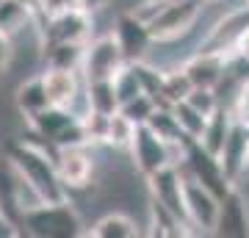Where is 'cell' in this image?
Segmentation results:
<instances>
[{
  "mask_svg": "<svg viewBox=\"0 0 249 238\" xmlns=\"http://www.w3.org/2000/svg\"><path fill=\"white\" fill-rule=\"evenodd\" d=\"M9 158L14 161L19 175L45 197V202H67L70 200V188L55 166V150L50 152V147L45 150L31 141H17L9 147Z\"/></svg>",
  "mask_w": 249,
  "mask_h": 238,
  "instance_id": "1",
  "label": "cell"
},
{
  "mask_svg": "<svg viewBox=\"0 0 249 238\" xmlns=\"http://www.w3.org/2000/svg\"><path fill=\"white\" fill-rule=\"evenodd\" d=\"M202 11L205 0H166V3L147 0L136 9V14L147 22L155 42H178L191 34Z\"/></svg>",
  "mask_w": 249,
  "mask_h": 238,
  "instance_id": "2",
  "label": "cell"
},
{
  "mask_svg": "<svg viewBox=\"0 0 249 238\" xmlns=\"http://www.w3.org/2000/svg\"><path fill=\"white\" fill-rule=\"evenodd\" d=\"M19 227L25 236L34 238H75L86 236L83 219L78 216L75 205L67 202H42L22 213Z\"/></svg>",
  "mask_w": 249,
  "mask_h": 238,
  "instance_id": "3",
  "label": "cell"
},
{
  "mask_svg": "<svg viewBox=\"0 0 249 238\" xmlns=\"http://www.w3.org/2000/svg\"><path fill=\"white\" fill-rule=\"evenodd\" d=\"M124 64H130V61L124 58V50H122V44L116 42V36L103 34L86 42L80 75H83L86 83H91V80H114L116 72L122 70Z\"/></svg>",
  "mask_w": 249,
  "mask_h": 238,
  "instance_id": "4",
  "label": "cell"
},
{
  "mask_svg": "<svg viewBox=\"0 0 249 238\" xmlns=\"http://www.w3.org/2000/svg\"><path fill=\"white\" fill-rule=\"evenodd\" d=\"M183 166H186V172L194 177V180H199L202 185H208V188L216 191L219 197H224L232 185H235L232 183V177L227 175V169L222 166L219 155L211 152L202 141H196V139H188Z\"/></svg>",
  "mask_w": 249,
  "mask_h": 238,
  "instance_id": "5",
  "label": "cell"
},
{
  "mask_svg": "<svg viewBox=\"0 0 249 238\" xmlns=\"http://www.w3.org/2000/svg\"><path fill=\"white\" fill-rule=\"evenodd\" d=\"M91 25H94V14L89 9H72L61 11L55 17H42V44H86L91 39Z\"/></svg>",
  "mask_w": 249,
  "mask_h": 238,
  "instance_id": "6",
  "label": "cell"
},
{
  "mask_svg": "<svg viewBox=\"0 0 249 238\" xmlns=\"http://www.w3.org/2000/svg\"><path fill=\"white\" fill-rule=\"evenodd\" d=\"M183 191H186V219L191 227H196V233H213L216 219H219V202L222 197L211 191L208 185H202L199 180L183 175Z\"/></svg>",
  "mask_w": 249,
  "mask_h": 238,
  "instance_id": "7",
  "label": "cell"
},
{
  "mask_svg": "<svg viewBox=\"0 0 249 238\" xmlns=\"http://www.w3.org/2000/svg\"><path fill=\"white\" fill-rule=\"evenodd\" d=\"M91 144H67L55 150V166L61 172V180L70 191L91 185L94 177V152L89 150Z\"/></svg>",
  "mask_w": 249,
  "mask_h": 238,
  "instance_id": "8",
  "label": "cell"
},
{
  "mask_svg": "<svg viewBox=\"0 0 249 238\" xmlns=\"http://www.w3.org/2000/svg\"><path fill=\"white\" fill-rule=\"evenodd\" d=\"M111 34L116 36V42L122 44L127 61H144L147 58V47L155 42L150 34V28H147V22L136 11H122L116 17V25Z\"/></svg>",
  "mask_w": 249,
  "mask_h": 238,
  "instance_id": "9",
  "label": "cell"
},
{
  "mask_svg": "<svg viewBox=\"0 0 249 238\" xmlns=\"http://www.w3.org/2000/svg\"><path fill=\"white\" fill-rule=\"evenodd\" d=\"M216 236L224 238H244L249 236V202L232 185L219 202V219H216Z\"/></svg>",
  "mask_w": 249,
  "mask_h": 238,
  "instance_id": "10",
  "label": "cell"
},
{
  "mask_svg": "<svg viewBox=\"0 0 249 238\" xmlns=\"http://www.w3.org/2000/svg\"><path fill=\"white\" fill-rule=\"evenodd\" d=\"M42 80H45V92L50 97V106H58V108H70L72 100L78 97L83 83H86L80 70H61V67H47L42 72Z\"/></svg>",
  "mask_w": 249,
  "mask_h": 238,
  "instance_id": "11",
  "label": "cell"
},
{
  "mask_svg": "<svg viewBox=\"0 0 249 238\" xmlns=\"http://www.w3.org/2000/svg\"><path fill=\"white\" fill-rule=\"evenodd\" d=\"M224 64H227V53L219 50H196L188 61H183V70L191 78L194 86H211L219 89L224 78Z\"/></svg>",
  "mask_w": 249,
  "mask_h": 238,
  "instance_id": "12",
  "label": "cell"
},
{
  "mask_svg": "<svg viewBox=\"0 0 249 238\" xmlns=\"http://www.w3.org/2000/svg\"><path fill=\"white\" fill-rule=\"evenodd\" d=\"M17 108L25 114V119L31 122L34 116H39L42 111L50 108V97L45 92V80H42V72L34 75V78L22 80L17 86Z\"/></svg>",
  "mask_w": 249,
  "mask_h": 238,
  "instance_id": "13",
  "label": "cell"
},
{
  "mask_svg": "<svg viewBox=\"0 0 249 238\" xmlns=\"http://www.w3.org/2000/svg\"><path fill=\"white\" fill-rule=\"evenodd\" d=\"M86 236H94V238H136L142 236V230L136 224V219H130L127 213L122 211H111L106 216H100L89 230Z\"/></svg>",
  "mask_w": 249,
  "mask_h": 238,
  "instance_id": "14",
  "label": "cell"
},
{
  "mask_svg": "<svg viewBox=\"0 0 249 238\" xmlns=\"http://www.w3.org/2000/svg\"><path fill=\"white\" fill-rule=\"evenodd\" d=\"M34 22V3L31 0H0V31L6 36H19Z\"/></svg>",
  "mask_w": 249,
  "mask_h": 238,
  "instance_id": "15",
  "label": "cell"
},
{
  "mask_svg": "<svg viewBox=\"0 0 249 238\" xmlns=\"http://www.w3.org/2000/svg\"><path fill=\"white\" fill-rule=\"evenodd\" d=\"M232 125H235L232 111H230V108H219V111L208 119V128H205L202 139H196V141H202L208 150L219 155L222 147H224V141H227V136L232 133Z\"/></svg>",
  "mask_w": 249,
  "mask_h": 238,
  "instance_id": "16",
  "label": "cell"
},
{
  "mask_svg": "<svg viewBox=\"0 0 249 238\" xmlns=\"http://www.w3.org/2000/svg\"><path fill=\"white\" fill-rule=\"evenodd\" d=\"M86 94H89V106L94 114L111 116L122 108L114 80H91V83H86Z\"/></svg>",
  "mask_w": 249,
  "mask_h": 238,
  "instance_id": "17",
  "label": "cell"
},
{
  "mask_svg": "<svg viewBox=\"0 0 249 238\" xmlns=\"http://www.w3.org/2000/svg\"><path fill=\"white\" fill-rule=\"evenodd\" d=\"M86 44H42V55H45L47 67H61V70H80L83 64Z\"/></svg>",
  "mask_w": 249,
  "mask_h": 238,
  "instance_id": "18",
  "label": "cell"
},
{
  "mask_svg": "<svg viewBox=\"0 0 249 238\" xmlns=\"http://www.w3.org/2000/svg\"><path fill=\"white\" fill-rule=\"evenodd\" d=\"M191 89H194V83L186 75L183 64L166 70V75H163V89H160V106H175L180 100H186L191 94Z\"/></svg>",
  "mask_w": 249,
  "mask_h": 238,
  "instance_id": "19",
  "label": "cell"
},
{
  "mask_svg": "<svg viewBox=\"0 0 249 238\" xmlns=\"http://www.w3.org/2000/svg\"><path fill=\"white\" fill-rule=\"evenodd\" d=\"M136 128H139V125H136L133 119H127L122 111L111 114V119H108V133H106V144L114 147V150H127L130 152L133 139H136Z\"/></svg>",
  "mask_w": 249,
  "mask_h": 238,
  "instance_id": "20",
  "label": "cell"
},
{
  "mask_svg": "<svg viewBox=\"0 0 249 238\" xmlns=\"http://www.w3.org/2000/svg\"><path fill=\"white\" fill-rule=\"evenodd\" d=\"M147 125L158 133L160 139H166V141L186 139V133H183V128H180V122H178V116H175V111H172V106H158L155 111H152V116L147 119Z\"/></svg>",
  "mask_w": 249,
  "mask_h": 238,
  "instance_id": "21",
  "label": "cell"
},
{
  "mask_svg": "<svg viewBox=\"0 0 249 238\" xmlns=\"http://www.w3.org/2000/svg\"><path fill=\"white\" fill-rule=\"evenodd\" d=\"M172 111H175V116H178L180 128H183V133H186L188 139H202L205 128H208V116L199 114L188 100H180V103H175L172 106Z\"/></svg>",
  "mask_w": 249,
  "mask_h": 238,
  "instance_id": "22",
  "label": "cell"
},
{
  "mask_svg": "<svg viewBox=\"0 0 249 238\" xmlns=\"http://www.w3.org/2000/svg\"><path fill=\"white\" fill-rule=\"evenodd\" d=\"M114 86H116V94H119V103H130L133 97H139V94H147L142 86V80H139V75H136V67L133 64H124L122 70L116 72L114 78Z\"/></svg>",
  "mask_w": 249,
  "mask_h": 238,
  "instance_id": "23",
  "label": "cell"
},
{
  "mask_svg": "<svg viewBox=\"0 0 249 238\" xmlns=\"http://www.w3.org/2000/svg\"><path fill=\"white\" fill-rule=\"evenodd\" d=\"M160 103L155 97H150V94H139V97H133L130 103H124L119 111H122L127 119H133L136 125H147V119L152 116V111L158 108Z\"/></svg>",
  "mask_w": 249,
  "mask_h": 238,
  "instance_id": "24",
  "label": "cell"
},
{
  "mask_svg": "<svg viewBox=\"0 0 249 238\" xmlns=\"http://www.w3.org/2000/svg\"><path fill=\"white\" fill-rule=\"evenodd\" d=\"M188 103L199 111V114H205L208 119L222 108V103H219V94H216V89H211V86H194L191 89V94H188Z\"/></svg>",
  "mask_w": 249,
  "mask_h": 238,
  "instance_id": "25",
  "label": "cell"
},
{
  "mask_svg": "<svg viewBox=\"0 0 249 238\" xmlns=\"http://www.w3.org/2000/svg\"><path fill=\"white\" fill-rule=\"evenodd\" d=\"M230 111H232V116H235V122L249 128V83L235 92V100H232Z\"/></svg>",
  "mask_w": 249,
  "mask_h": 238,
  "instance_id": "26",
  "label": "cell"
},
{
  "mask_svg": "<svg viewBox=\"0 0 249 238\" xmlns=\"http://www.w3.org/2000/svg\"><path fill=\"white\" fill-rule=\"evenodd\" d=\"M11 61H14V42H11V36L0 31V78L11 72Z\"/></svg>",
  "mask_w": 249,
  "mask_h": 238,
  "instance_id": "27",
  "label": "cell"
},
{
  "mask_svg": "<svg viewBox=\"0 0 249 238\" xmlns=\"http://www.w3.org/2000/svg\"><path fill=\"white\" fill-rule=\"evenodd\" d=\"M19 233H22V227H19L14 219H9L6 213H0V238H17Z\"/></svg>",
  "mask_w": 249,
  "mask_h": 238,
  "instance_id": "28",
  "label": "cell"
},
{
  "mask_svg": "<svg viewBox=\"0 0 249 238\" xmlns=\"http://www.w3.org/2000/svg\"><path fill=\"white\" fill-rule=\"evenodd\" d=\"M227 53H241V55H249V25L244 28L238 34V39H235V44H232Z\"/></svg>",
  "mask_w": 249,
  "mask_h": 238,
  "instance_id": "29",
  "label": "cell"
},
{
  "mask_svg": "<svg viewBox=\"0 0 249 238\" xmlns=\"http://www.w3.org/2000/svg\"><path fill=\"white\" fill-rule=\"evenodd\" d=\"M108 3H111V0H83V6H86L91 14H94V11H100V9H106Z\"/></svg>",
  "mask_w": 249,
  "mask_h": 238,
  "instance_id": "30",
  "label": "cell"
},
{
  "mask_svg": "<svg viewBox=\"0 0 249 238\" xmlns=\"http://www.w3.org/2000/svg\"><path fill=\"white\" fill-rule=\"evenodd\" d=\"M244 175L249 177V155H247V164H244Z\"/></svg>",
  "mask_w": 249,
  "mask_h": 238,
  "instance_id": "31",
  "label": "cell"
},
{
  "mask_svg": "<svg viewBox=\"0 0 249 238\" xmlns=\"http://www.w3.org/2000/svg\"><path fill=\"white\" fill-rule=\"evenodd\" d=\"M205 3H219V0H205Z\"/></svg>",
  "mask_w": 249,
  "mask_h": 238,
  "instance_id": "32",
  "label": "cell"
},
{
  "mask_svg": "<svg viewBox=\"0 0 249 238\" xmlns=\"http://www.w3.org/2000/svg\"><path fill=\"white\" fill-rule=\"evenodd\" d=\"M155 3H166V0H155Z\"/></svg>",
  "mask_w": 249,
  "mask_h": 238,
  "instance_id": "33",
  "label": "cell"
},
{
  "mask_svg": "<svg viewBox=\"0 0 249 238\" xmlns=\"http://www.w3.org/2000/svg\"><path fill=\"white\" fill-rule=\"evenodd\" d=\"M247 3H249V0H247Z\"/></svg>",
  "mask_w": 249,
  "mask_h": 238,
  "instance_id": "34",
  "label": "cell"
}]
</instances>
